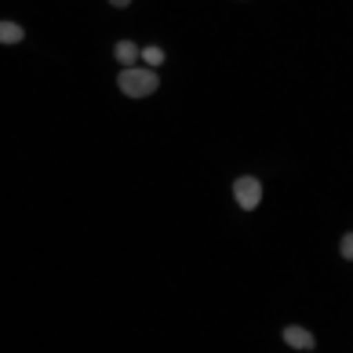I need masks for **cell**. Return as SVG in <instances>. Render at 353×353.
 I'll return each mask as SVG.
<instances>
[{"mask_svg":"<svg viewBox=\"0 0 353 353\" xmlns=\"http://www.w3.org/2000/svg\"><path fill=\"white\" fill-rule=\"evenodd\" d=\"M117 88H121L124 95H132V99H146V95H153V91L161 88V81H157L153 70L128 66V70H121V77H117Z\"/></svg>","mask_w":353,"mask_h":353,"instance_id":"1","label":"cell"},{"mask_svg":"<svg viewBox=\"0 0 353 353\" xmlns=\"http://www.w3.org/2000/svg\"><path fill=\"white\" fill-rule=\"evenodd\" d=\"M233 197H237V204L244 208V212H255L259 201H263V182H259L255 175H241L237 182H233Z\"/></svg>","mask_w":353,"mask_h":353,"instance_id":"2","label":"cell"},{"mask_svg":"<svg viewBox=\"0 0 353 353\" xmlns=\"http://www.w3.org/2000/svg\"><path fill=\"white\" fill-rule=\"evenodd\" d=\"M284 343L295 346V350H313V346H317V339H313V332L299 328V324H288V328H284Z\"/></svg>","mask_w":353,"mask_h":353,"instance_id":"3","label":"cell"},{"mask_svg":"<svg viewBox=\"0 0 353 353\" xmlns=\"http://www.w3.org/2000/svg\"><path fill=\"white\" fill-rule=\"evenodd\" d=\"M113 55H117V62H121V66H135V59H139V48L132 44V41H121L113 48Z\"/></svg>","mask_w":353,"mask_h":353,"instance_id":"4","label":"cell"},{"mask_svg":"<svg viewBox=\"0 0 353 353\" xmlns=\"http://www.w3.org/2000/svg\"><path fill=\"white\" fill-rule=\"evenodd\" d=\"M26 37V30L19 22H0V44H19Z\"/></svg>","mask_w":353,"mask_h":353,"instance_id":"5","label":"cell"},{"mask_svg":"<svg viewBox=\"0 0 353 353\" xmlns=\"http://www.w3.org/2000/svg\"><path fill=\"white\" fill-rule=\"evenodd\" d=\"M339 255L353 259V233H346V237H343V244H339Z\"/></svg>","mask_w":353,"mask_h":353,"instance_id":"6","label":"cell"},{"mask_svg":"<svg viewBox=\"0 0 353 353\" xmlns=\"http://www.w3.org/2000/svg\"><path fill=\"white\" fill-rule=\"evenodd\" d=\"M142 59H146V62H164V51L161 48H146V51H142Z\"/></svg>","mask_w":353,"mask_h":353,"instance_id":"7","label":"cell"},{"mask_svg":"<svg viewBox=\"0 0 353 353\" xmlns=\"http://www.w3.org/2000/svg\"><path fill=\"white\" fill-rule=\"evenodd\" d=\"M110 4H113V8H128L132 0H110Z\"/></svg>","mask_w":353,"mask_h":353,"instance_id":"8","label":"cell"}]
</instances>
